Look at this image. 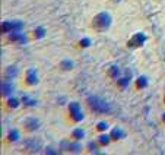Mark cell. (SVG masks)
<instances>
[{"mask_svg":"<svg viewBox=\"0 0 165 155\" xmlns=\"http://www.w3.org/2000/svg\"><path fill=\"white\" fill-rule=\"evenodd\" d=\"M88 101H89L91 108L97 113H107V111H110V108H111L108 102H105L104 100H101V98H98V97H89Z\"/></svg>","mask_w":165,"mask_h":155,"instance_id":"obj_1","label":"cell"},{"mask_svg":"<svg viewBox=\"0 0 165 155\" xmlns=\"http://www.w3.org/2000/svg\"><path fill=\"white\" fill-rule=\"evenodd\" d=\"M110 24H111V16L107 13V12H102V13H99L95 18V21H94V26L98 29H105L110 26Z\"/></svg>","mask_w":165,"mask_h":155,"instance_id":"obj_2","label":"cell"},{"mask_svg":"<svg viewBox=\"0 0 165 155\" xmlns=\"http://www.w3.org/2000/svg\"><path fill=\"white\" fill-rule=\"evenodd\" d=\"M22 26H24V24H22V22H16V21L10 22V21H7V22H3V25H2V31H3V32L21 31V29H22Z\"/></svg>","mask_w":165,"mask_h":155,"instance_id":"obj_3","label":"cell"},{"mask_svg":"<svg viewBox=\"0 0 165 155\" xmlns=\"http://www.w3.org/2000/svg\"><path fill=\"white\" fill-rule=\"evenodd\" d=\"M69 110H70V114H72V117H73V120H75V121L83 120L82 110H80V106H79L78 102H72L70 107H69Z\"/></svg>","mask_w":165,"mask_h":155,"instance_id":"obj_4","label":"cell"},{"mask_svg":"<svg viewBox=\"0 0 165 155\" xmlns=\"http://www.w3.org/2000/svg\"><path fill=\"white\" fill-rule=\"evenodd\" d=\"M9 40L10 41H15V43H21V44H25L28 41L26 35L24 32H21V31H12L9 35Z\"/></svg>","mask_w":165,"mask_h":155,"instance_id":"obj_5","label":"cell"},{"mask_svg":"<svg viewBox=\"0 0 165 155\" xmlns=\"http://www.w3.org/2000/svg\"><path fill=\"white\" fill-rule=\"evenodd\" d=\"M146 41V37L145 34H142V32H137V34L133 35V38L129 41V45L130 47H140L142 44Z\"/></svg>","mask_w":165,"mask_h":155,"instance_id":"obj_6","label":"cell"},{"mask_svg":"<svg viewBox=\"0 0 165 155\" xmlns=\"http://www.w3.org/2000/svg\"><path fill=\"white\" fill-rule=\"evenodd\" d=\"M26 82L29 85H35L38 82V78H37V70L35 69H29L28 73H26Z\"/></svg>","mask_w":165,"mask_h":155,"instance_id":"obj_7","label":"cell"},{"mask_svg":"<svg viewBox=\"0 0 165 155\" xmlns=\"http://www.w3.org/2000/svg\"><path fill=\"white\" fill-rule=\"evenodd\" d=\"M12 91H13L12 83L7 82V81H3V82H2V94H3V95H10Z\"/></svg>","mask_w":165,"mask_h":155,"instance_id":"obj_8","label":"cell"},{"mask_svg":"<svg viewBox=\"0 0 165 155\" xmlns=\"http://www.w3.org/2000/svg\"><path fill=\"white\" fill-rule=\"evenodd\" d=\"M38 126L39 121L35 120V119H28V121H26V129H29V130H35Z\"/></svg>","mask_w":165,"mask_h":155,"instance_id":"obj_9","label":"cell"},{"mask_svg":"<svg viewBox=\"0 0 165 155\" xmlns=\"http://www.w3.org/2000/svg\"><path fill=\"white\" fill-rule=\"evenodd\" d=\"M123 136V130L121 129H118V127H114L111 130V138L112 139H120Z\"/></svg>","mask_w":165,"mask_h":155,"instance_id":"obj_10","label":"cell"},{"mask_svg":"<svg viewBox=\"0 0 165 155\" xmlns=\"http://www.w3.org/2000/svg\"><path fill=\"white\" fill-rule=\"evenodd\" d=\"M110 138H111V136H107V135H101L99 136V138H98V141H99V143H101V145H108V143H110Z\"/></svg>","mask_w":165,"mask_h":155,"instance_id":"obj_11","label":"cell"},{"mask_svg":"<svg viewBox=\"0 0 165 155\" xmlns=\"http://www.w3.org/2000/svg\"><path fill=\"white\" fill-rule=\"evenodd\" d=\"M136 85H137V88H145L146 85H148V79H146L145 76H140L139 79H137Z\"/></svg>","mask_w":165,"mask_h":155,"instance_id":"obj_12","label":"cell"},{"mask_svg":"<svg viewBox=\"0 0 165 155\" xmlns=\"http://www.w3.org/2000/svg\"><path fill=\"white\" fill-rule=\"evenodd\" d=\"M83 136H85V132L82 129H75L73 130V138H76V139H82Z\"/></svg>","mask_w":165,"mask_h":155,"instance_id":"obj_13","label":"cell"},{"mask_svg":"<svg viewBox=\"0 0 165 155\" xmlns=\"http://www.w3.org/2000/svg\"><path fill=\"white\" fill-rule=\"evenodd\" d=\"M9 139H10L12 142L18 141V139H19V132H18V130H10V133H9Z\"/></svg>","mask_w":165,"mask_h":155,"instance_id":"obj_14","label":"cell"},{"mask_svg":"<svg viewBox=\"0 0 165 155\" xmlns=\"http://www.w3.org/2000/svg\"><path fill=\"white\" fill-rule=\"evenodd\" d=\"M22 100H24V102L26 104V106H35V104H37V101H35V100H32V98H29L28 95H24V98H22Z\"/></svg>","mask_w":165,"mask_h":155,"instance_id":"obj_15","label":"cell"},{"mask_svg":"<svg viewBox=\"0 0 165 155\" xmlns=\"http://www.w3.org/2000/svg\"><path fill=\"white\" fill-rule=\"evenodd\" d=\"M129 82H130V78H129V76H127V78H121V79L118 81V85H120L121 88H126L127 85H129Z\"/></svg>","mask_w":165,"mask_h":155,"instance_id":"obj_16","label":"cell"},{"mask_svg":"<svg viewBox=\"0 0 165 155\" xmlns=\"http://www.w3.org/2000/svg\"><path fill=\"white\" fill-rule=\"evenodd\" d=\"M110 75H111L112 78H118V75H120V70H118V68H117V66H112V68H110Z\"/></svg>","mask_w":165,"mask_h":155,"instance_id":"obj_17","label":"cell"},{"mask_svg":"<svg viewBox=\"0 0 165 155\" xmlns=\"http://www.w3.org/2000/svg\"><path fill=\"white\" fill-rule=\"evenodd\" d=\"M44 35H45V29L44 28H37L35 29V37H37V38H43Z\"/></svg>","mask_w":165,"mask_h":155,"instance_id":"obj_18","label":"cell"},{"mask_svg":"<svg viewBox=\"0 0 165 155\" xmlns=\"http://www.w3.org/2000/svg\"><path fill=\"white\" fill-rule=\"evenodd\" d=\"M7 104H9V107H12V108H16V107L19 106V101H18L16 98H10L9 101H7Z\"/></svg>","mask_w":165,"mask_h":155,"instance_id":"obj_19","label":"cell"},{"mask_svg":"<svg viewBox=\"0 0 165 155\" xmlns=\"http://www.w3.org/2000/svg\"><path fill=\"white\" fill-rule=\"evenodd\" d=\"M16 73H18V70H16V68H13V66H10V68L7 69V75H9V76H15Z\"/></svg>","mask_w":165,"mask_h":155,"instance_id":"obj_20","label":"cell"},{"mask_svg":"<svg viewBox=\"0 0 165 155\" xmlns=\"http://www.w3.org/2000/svg\"><path fill=\"white\" fill-rule=\"evenodd\" d=\"M98 130H105V129H108V124L107 123H104V121H101V123H98Z\"/></svg>","mask_w":165,"mask_h":155,"instance_id":"obj_21","label":"cell"},{"mask_svg":"<svg viewBox=\"0 0 165 155\" xmlns=\"http://www.w3.org/2000/svg\"><path fill=\"white\" fill-rule=\"evenodd\" d=\"M89 44H91V40L89 38H83L82 41H80V45H82V47H88Z\"/></svg>","mask_w":165,"mask_h":155,"instance_id":"obj_22","label":"cell"},{"mask_svg":"<svg viewBox=\"0 0 165 155\" xmlns=\"http://www.w3.org/2000/svg\"><path fill=\"white\" fill-rule=\"evenodd\" d=\"M63 68L64 69H70V68H72V62H67V60H64V62H63Z\"/></svg>","mask_w":165,"mask_h":155,"instance_id":"obj_23","label":"cell"},{"mask_svg":"<svg viewBox=\"0 0 165 155\" xmlns=\"http://www.w3.org/2000/svg\"><path fill=\"white\" fill-rule=\"evenodd\" d=\"M164 121H165V114H164Z\"/></svg>","mask_w":165,"mask_h":155,"instance_id":"obj_24","label":"cell"},{"mask_svg":"<svg viewBox=\"0 0 165 155\" xmlns=\"http://www.w3.org/2000/svg\"><path fill=\"white\" fill-rule=\"evenodd\" d=\"M117 2H118V0H117Z\"/></svg>","mask_w":165,"mask_h":155,"instance_id":"obj_25","label":"cell"}]
</instances>
